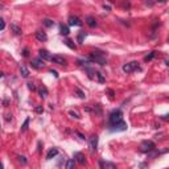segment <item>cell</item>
<instances>
[{"label": "cell", "instance_id": "23", "mask_svg": "<svg viewBox=\"0 0 169 169\" xmlns=\"http://www.w3.org/2000/svg\"><path fill=\"white\" fill-rule=\"evenodd\" d=\"M75 94H77V95H78V98H79V99H85V98H86V95H85V93H83V91H82L81 89H78V87H77V89H75Z\"/></svg>", "mask_w": 169, "mask_h": 169}, {"label": "cell", "instance_id": "13", "mask_svg": "<svg viewBox=\"0 0 169 169\" xmlns=\"http://www.w3.org/2000/svg\"><path fill=\"white\" fill-rule=\"evenodd\" d=\"M38 54H40V58H42L44 61L52 60V55H50V53L48 52V50H45V49H41L40 52H38Z\"/></svg>", "mask_w": 169, "mask_h": 169}, {"label": "cell", "instance_id": "29", "mask_svg": "<svg viewBox=\"0 0 169 169\" xmlns=\"http://www.w3.org/2000/svg\"><path fill=\"white\" fill-rule=\"evenodd\" d=\"M69 115L70 116H73V118H75V119H81V116H79V114L77 111H70L69 112Z\"/></svg>", "mask_w": 169, "mask_h": 169}, {"label": "cell", "instance_id": "25", "mask_svg": "<svg viewBox=\"0 0 169 169\" xmlns=\"http://www.w3.org/2000/svg\"><path fill=\"white\" fill-rule=\"evenodd\" d=\"M29 118H27V119H25V122H24V124L21 126V132H25V131H27L28 130V126H29Z\"/></svg>", "mask_w": 169, "mask_h": 169}, {"label": "cell", "instance_id": "12", "mask_svg": "<svg viewBox=\"0 0 169 169\" xmlns=\"http://www.w3.org/2000/svg\"><path fill=\"white\" fill-rule=\"evenodd\" d=\"M85 21H86V24H87L90 28H95L96 25H98V23H96L95 17H93V16H87V17L85 19Z\"/></svg>", "mask_w": 169, "mask_h": 169}, {"label": "cell", "instance_id": "6", "mask_svg": "<svg viewBox=\"0 0 169 169\" xmlns=\"http://www.w3.org/2000/svg\"><path fill=\"white\" fill-rule=\"evenodd\" d=\"M68 23H69L70 27H81V25H82L81 19H79V17H77V16H73V15H71V16H69Z\"/></svg>", "mask_w": 169, "mask_h": 169}, {"label": "cell", "instance_id": "11", "mask_svg": "<svg viewBox=\"0 0 169 169\" xmlns=\"http://www.w3.org/2000/svg\"><path fill=\"white\" fill-rule=\"evenodd\" d=\"M36 38L38 41H41V42H45V41L48 40V36L45 32H42V30H37V32H36Z\"/></svg>", "mask_w": 169, "mask_h": 169}, {"label": "cell", "instance_id": "1", "mask_svg": "<svg viewBox=\"0 0 169 169\" xmlns=\"http://www.w3.org/2000/svg\"><path fill=\"white\" fill-rule=\"evenodd\" d=\"M122 122H124V120H123V112H122V110H119V108L114 110L110 114V116H108V128L120 124Z\"/></svg>", "mask_w": 169, "mask_h": 169}, {"label": "cell", "instance_id": "22", "mask_svg": "<svg viewBox=\"0 0 169 169\" xmlns=\"http://www.w3.org/2000/svg\"><path fill=\"white\" fill-rule=\"evenodd\" d=\"M74 166H75V160L70 158V160L66 161V169H74Z\"/></svg>", "mask_w": 169, "mask_h": 169}, {"label": "cell", "instance_id": "36", "mask_svg": "<svg viewBox=\"0 0 169 169\" xmlns=\"http://www.w3.org/2000/svg\"><path fill=\"white\" fill-rule=\"evenodd\" d=\"M107 93L110 94V98H111V99L114 98V91H112V90H110V89H108V90H107Z\"/></svg>", "mask_w": 169, "mask_h": 169}, {"label": "cell", "instance_id": "31", "mask_svg": "<svg viewBox=\"0 0 169 169\" xmlns=\"http://www.w3.org/2000/svg\"><path fill=\"white\" fill-rule=\"evenodd\" d=\"M28 89H29L30 91H34V90H36V86H34L33 82H29V83H28Z\"/></svg>", "mask_w": 169, "mask_h": 169}, {"label": "cell", "instance_id": "40", "mask_svg": "<svg viewBox=\"0 0 169 169\" xmlns=\"http://www.w3.org/2000/svg\"><path fill=\"white\" fill-rule=\"evenodd\" d=\"M165 65H166V66H169V60H166V61H165Z\"/></svg>", "mask_w": 169, "mask_h": 169}, {"label": "cell", "instance_id": "17", "mask_svg": "<svg viewBox=\"0 0 169 169\" xmlns=\"http://www.w3.org/2000/svg\"><path fill=\"white\" fill-rule=\"evenodd\" d=\"M11 29L15 32V34H17V36H21V34H23V30H21V28H20V27H17L16 24H11Z\"/></svg>", "mask_w": 169, "mask_h": 169}, {"label": "cell", "instance_id": "38", "mask_svg": "<svg viewBox=\"0 0 169 169\" xmlns=\"http://www.w3.org/2000/svg\"><path fill=\"white\" fill-rule=\"evenodd\" d=\"M103 8H104V9H107V11H110V9H111V7L108 6V4H103Z\"/></svg>", "mask_w": 169, "mask_h": 169}, {"label": "cell", "instance_id": "32", "mask_svg": "<svg viewBox=\"0 0 169 169\" xmlns=\"http://www.w3.org/2000/svg\"><path fill=\"white\" fill-rule=\"evenodd\" d=\"M4 28H6V21H4V19H0V29L4 30Z\"/></svg>", "mask_w": 169, "mask_h": 169}, {"label": "cell", "instance_id": "21", "mask_svg": "<svg viewBox=\"0 0 169 169\" xmlns=\"http://www.w3.org/2000/svg\"><path fill=\"white\" fill-rule=\"evenodd\" d=\"M95 77H96V79H98L100 83H104L106 82V78L103 77V74H102L100 71H95Z\"/></svg>", "mask_w": 169, "mask_h": 169}, {"label": "cell", "instance_id": "34", "mask_svg": "<svg viewBox=\"0 0 169 169\" xmlns=\"http://www.w3.org/2000/svg\"><path fill=\"white\" fill-rule=\"evenodd\" d=\"M49 73H50V74H53V75L55 77V78H58V73H57L55 70H49Z\"/></svg>", "mask_w": 169, "mask_h": 169}, {"label": "cell", "instance_id": "28", "mask_svg": "<svg viewBox=\"0 0 169 169\" xmlns=\"http://www.w3.org/2000/svg\"><path fill=\"white\" fill-rule=\"evenodd\" d=\"M94 112H95V114H98V115H100V114H102V107H100V104L94 106Z\"/></svg>", "mask_w": 169, "mask_h": 169}, {"label": "cell", "instance_id": "26", "mask_svg": "<svg viewBox=\"0 0 169 169\" xmlns=\"http://www.w3.org/2000/svg\"><path fill=\"white\" fill-rule=\"evenodd\" d=\"M156 53H157V52H151L148 55H145V57H144V61H147V62H148V61H151V60L156 55Z\"/></svg>", "mask_w": 169, "mask_h": 169}, {"label": "cell", "instance_id": "24", "mask_svg": "<svg viewBox=\"0 0 169 169\" xmlns=\"http://www.w3.org/2000/svg\"><path fill=\"white\" fill-rule=\"evenodd\" d=\"M42 24L45 25V27L50 28V27H53V25H54V21H52V20H49V19H45V20H42Z\"/></svg>", "mask_w": 169, "mask_h": 169}, {"label": "cell", "instance_id": "3", "mask_svg": "<svg viewBox=\"0 0 169 169\" xmlns=\"http://www.w3.org/2000/svg\"><path fill=\"white\" fill-rule=\"evenodd\" d=\"M134 70H139V71H141V68H140L139 65H137V62H136V61H134V62H130V64H124V65H123V71H124V73H127V74L132 73Z\"/></svg>", "mask_w": 169, "mask_h": 169}, {"label": "cell", "instance_id": "39", "mask_svg": "<svg viewBox=\"0 0 169 169\" xmlns=\"http://www.w3.org/2000/svg\"><path fill=\"white\" fill-rule=\"evenodd\" d=\"M164 120H169V114H166V115H164V116H161Z\"/></svg>", "mask_w": 169, "mask_h": 169}, {"label": "cell", "instance_id": "20", "mask_svg": "<svg viewBox=\"0 0 169 169\" xmlns=\"http://www.w3.org/2000/svg\"><path fill=\"white\" fill-rule=\"evenodd\" d=\"M64 42H65V45H66V46H68V48H70L71 50H75V49H77V45H75V44H74L71 40H69V38H68V40H65Z\"/></svg>", "mask_w": 169, "mask_h": 169}, {"label": "cell", "instance_id": "2", "mask_svg": "<svg viewBox=\"0 0 169 169\" xmlns=\"http://www.w3.org/2000/svg\"><path fill=\"white\" fill-rule=\"evenodd\" d=\"M103 52H99V50H95V52H93L90 54V57H89V60L91 61V62H96V64H99V65H102V66H104L106 64H107V61H106V58L103 57Z\"/></svg>", "mask_w": 169, "mask_h": 169}, {"label": "cell", "instance_id": "18", "mask_svg": "<svg viewBox=\"0 0 169 169\" xmlns=\"http://www.w3.org/2000/svg\"><path fill=\"white\" fill-rule=\"evenodd\" d=\"M86 32H83V30H81V32L78 33V37H77V41H78V44H83V41L86 38Z\"/></svg>", "mask_w": 169, "mask_h": 169}, {"label": "cell", "instance_id": "19", "mask_svg": "<svg viewBox=\"0 0 169 169\" xmlns=\"http://www.w3.org/2000/svg\"><path fill=\"white\" fill-rule=\"evenodd\" d=\"M20 73H21V75L24 77V78H28L29 77V70L27 69V66H24V65L20 66Z\"/></svg>", "mask_w": 169, "mask_h": 169}, {"label": "cell", "instance_id": "33", "mask_svg": "<svg viewBox=\"0 0 169 169\" xmlns=\"http://www.w3.org/2000/svg\"><path fill=\"white\" fill-rule=\"evenodd\" d=\"M75 135L78 136V137H79L81 140H85V139H86V137H85V135H82L81 132H78V131H75Z\"/></svg>", "mask_w": 169, "mask_h": 169}, {"label": "cell", "instance_id": "4", "mask_svg": "<svg viewBox=\"0 0 169 169\" xmlns=\"http://www.w3.org/2000/svg\"><path fill=\"white\" fill-rule=\"evenodd\" d=\"M140 148H141L143 152H151V151H153L156 148V145H155V143L151 141V140H144L141 143Z\"/></svg>", "mask_w": 169, "mask_h": 169}, {"label": "cell", "instance_id": "8", "mask_svg": "<svg viewBox=\"0 0 169 169\" xmlns=\"http://www.w3.org/2000/svg\"><path fill=\"white\" fill-rule=\"evenodd\" d=\"M111 132H123V131H126L127 130V123L126 122H122L120 124H118V126H114V127H111V128H108Z\"/></svg>", "mask_w": 169, "mask_h": 169}, {"label": "cell", "instance_id": "37", "mask_svg": "<svg viewBox=\"0 0 169 169\" xmlns=\"http://www.w3.org/2000/svg\"><path fill=\"white\" fill-rule=\"evenodd\" d=\"M6 120H7V122L12 120V114H8V115H7V118H6Z\"/></svg>", "mask_w": 169, "mask_h": 169}, {"label": "cell", "instance_id": "10", "mask_svg": "<svg viewBox=\"0 0 169 169\" xmlns=\"http://www.w3.org/2000/svg\"><path fill=\"white\" fill-rule=\"evenodd\" d=\"M74 160H75L77 162H79L81 165H85V164H86L85 155H83V153H81V152H77V153H74Z\"/></svg>", "mask_w": 169, "mask_h": 169}, {"label": "cell", "instance_id": "15", "mask_svg": "<svg viewBox=\"0 0 169 169\" xmlns=\"http://www.w3.org/2000/svg\"><path fill=\"white\" fill-rule=\"evenodd\" d=\"M58 155V149L57 148H52L49 152H48V155H46V160H52L53 157H55Z\"/></svg>", "mask_w": 169, "mask_h": 169}, {"label": "cell", "instance_id": "7", "mask_svg": "<svg viewBox=\"0 0 169 169\" xmlns=\"http://www.w3.org/2000/svg\"><path fill=\"white\" fill-rule=\"evenodd\" d=\"M52 62L54 64H58L61 66H68V61H66L64 57H61V55H52Z\"/></svg>", "mask_w": 169, "mask_h": 169}, {"label": "cell", "instance_id": "14", "mask_svg": "<svg viewBox=\"0 0 169 169\" xmlns=\"http://www.w3.org/2000/svg\"><path fill=\"white\" fill-rule=\"evenodd\" d=\"M60 33L62 36H69L70 33V29L68 25H64V24H60Z\"/></svg>", "mask_w": 169, "mask_h": 169}, {"label": "cell", "instance_id": "9", "mask_svg": "<svg viewBox=\"0 0 169 169\" xmlns=\"http://www.w3.org/2000/svg\"><path fill=\"white\" fill-rule=\"evenodd\" d=\"M30 65H32V68H34V69H42L44 66H45V64H44V60L42 58H34V60H32V62H30Z\"/></svg>", "mask_w": 169, "mask_h": 169}, {"label": "cell", "instance_id": "35", "mask_svg": "<svg viewBox=\"0 0 169 169\" xmlns=\"http://www.w3.org/2000/svg\"><path fill=\"white\" fill-rule=\"evenodd\" d=\"M23 55H24V57H28V55H29V50L28 49H24L23 50Z\"/></svg>", "mask_w": 169, "mask_h": 169}, {"label": "cell", "instance_id": "5", "mask_svg": "<svg viewBox=\"0 0 169 169\" xmlns=\"http://www.w3.org/2000/svg\"><path fill=\"white\" fill-rule=\"evenodd\" d=\"M89 147L91 152H95L96 148H98V136L96 135H91L89 137Z\"/></svg>", "mask_w": 169, "mask_h": 169}, {"label": "cell", "instance_id": "30", "mask_svg": "<svg viewBox=\"0 0 169 169\" xmlns=\"http://www.w3.org/2000/svg\"><path fill=\"white\" fill-rule=\"evenodd\" d=\"M34 111L37 112V114H42V112H44V107L42 106H36L34 107Z\"/></svg>", "mask_w": 169, "mask_h": 169}, {"label": "cell", "instance_id": "16", "mask_svg": "<svg viewBox=\"0 0 169 169\" xmlns=\"http://www.w3.org/2000/svg\"><path fill=\"white\" fill-rule=\"evenodd\" d=\"M38 94H40V96L42 99H45L48 96V89L45 87V86H41V87L38 89Z\"/></svg>", "mask_w": 169, "mask_h": 169}, {"label": "cell", "instance_id": "27", "mask_svg": "<svg viewBox=\"0 0 169 169\" xmlns=\"http://www.w3.org/2000/svg\"><path fill=\"white\" fill-rule=\"evenodd\" d=\"M17 160L21 165H25V164H27V157H24V156H17Z\"/></svg>", "mask_w": 169, "mask_h": 169}]
</instances>
